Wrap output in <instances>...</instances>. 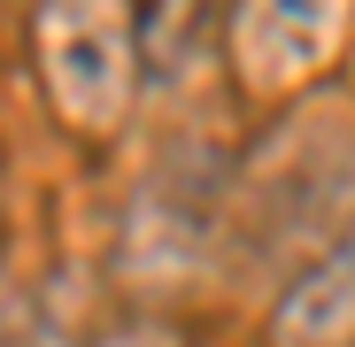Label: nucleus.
I'll list each match as a JSON object with an SVG mask.
<instances>
[{"mask_svg":"<svg viewBox=\"0 0 355 347\" xmlns=\"http://www.w3.org/2000/svg\"><path fill=\"white\" fill-rule=\"evenodd\" d=\"M270 347H355V216L309 247L270 301Z\"/></svg>","mask_w":355,"mask_h":347,"instance_id":"3","label":"nucleus"},{"mask_svg":"<svg viewBox=\"0 0 355 347\" xmlns=\"http://www.w3.org/2000/svg\"><path fill=\"white\" fill-rule=\"evenodd\" d=\"M31 62L62 132L78 139L124 132L132 93H139V8L132 0H39Z\"/></svg>","mask_w":355,"mask_h":347,"instance_id":"1","label":"nucleus"},{"mask_svg":"<svg viewBox=\"0 0 355 347\" xmlns=\"http://www.w3.org/2000/svg\"><path fill=\"white\" fill-rule=\"evenodd\" d=\"M347 16H355V0H240L232 8V70H240V85L263 100L309 85L340 54Z\"/></svg>","mask_w":355,"mask_h":347,"instance_id":"2","label":"nucleus"},{"mask_svg":"<svg viewBox=\"0 0 355 347\" xmlns=\"http://www.w3.org/2000/svg\"><path fill=\"white\" fill-rule=\"evenodd\" d=\"M101 347H178V339H170L162 324H124V332H108Z\"/></svg>","mask_w":355,"mask_h":347,"instance_id":"4","label":"nucleus"}]
</instances>
